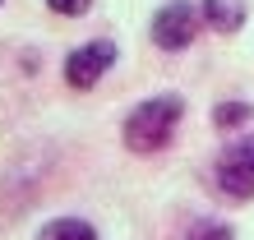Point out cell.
I'll list each match as a JSON object with an SVG mask.
<instances>
[{"instance_id":"3957f363","label":"cell","mask_w":254,"mask_h":240,"mask_svg":"<svg viewBox=\"0 0 254 240\" xmlns=\"http://www.w3.org/2000/svg\"><path fill=\"white\" fill-rule=\"evenodd\" d=\"M111 65H116V42H88V47L69 51V60H65V83L69 88H93Z\"/></svg>"},{"instance_id":"277c9868","label":"cell","mask_w":254,"mask_h":240,"mask_svg":"<svg viewBox=\"0 0 254 240\" xmlns=\"http://www.w3.org/2000/svg\"><path fill=\"white\" fill-rule=\"evenodd\" d=\"M203 23L213 28V33H236V28L245 23V5L241 0H203Z\"/></svg>"},{"instance_id":"7a4b0ae2","label":"cell","mask_w":254,"mask_h":240,"mask_svg":"<svg viewBox=\"0 0 254 240\" xmlns=\"http://www.w3.org/2000/svg\"><path fill=\"white\" fill-rule=\"evenodd\" d=\"M199 19L203 14L190 5V0H171V5H162L153 14V42L162 51H181L194 42V33H199Z\"/></svg>"},{"instance_id":"8992f818","label":"cell","mask_w":254,"mask_h":240,"mask_svg":"<svg viewBox=\"0 0 254 240\" xmlns=\"http://www.w3.org/2000/svg\"><path fill=\"white\" fill-rule=\"evenodd\" d=\"M37 240H97V231L88 222H79V217H56V222H47L37 231Z\"/></svg>"},{"instance_id":"9c48e42d","label":"cell","mask_w":254,"mask_h":240,"mask_svg":"<svg viewBox=\"0 0 254 240\" xmlns=\"http://www.w3.org/2000/svg\"><path fill=\"white\" fill-rule=\"evenodd\" d=\"M47 5H51L56 14H83L88 5H93V0H47Z\"/></svg>"},{"instance_id":"52a82bcc","label":"cell","mask_w":254,"mask_h":240,"mask_svg":"<svg viewBox=\"0 0 254 240\" xmlns=\"http://www.w3.org/2000/svg\"><path fill=\"white\" fill-rule=\"evenodd\" d=\"M250 116H254L250 102H222V107L213 111V125H217V129H236V125H245Z\"/></svg>"},{"instance_id":"6da1fadb","label":"cell","mask_w":254,"mask_h":240,"mask_svg":"<svg viewBox=\"0 0 254 240\" xmlns=\"http://www.w3.org/2000/svg\"><path fill=\"white\" fill-rule=\"evenodd\" d=\"M176 120H181V97L176 93L139 102L129 111V120H125V148L129 153H157V148H167Z\"/></svg>"},{"instance_id":"5b68a950","label":"cell","mask_w":254,"mask_h":240,"mask_svg":"<svg viewBox=\"0 0 254 240\" xmlns=\"http://www.w3.org/2000/svg\"><path fill=\"white\" fill-rule=\"evenodd\" d=\"M217 185H222V194H231V199H254V171L241 167V162H231V157L217 162Z\"/></svg>"},{"instance_id":"ba28073f","label":"cell","mask_w":254,"mask_h":240,"mask_svg":"<svg viewBox=\"0 0 254 240\" xmlns=\"http://www.w3.org/2000/svg\"><path fill=\"white\" fill-rule=\"evenodd\" d=\"M222 157H231V162H241V167H250V171H254V134H241V139H236Z\"/></svg>"}]
</instances>
